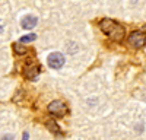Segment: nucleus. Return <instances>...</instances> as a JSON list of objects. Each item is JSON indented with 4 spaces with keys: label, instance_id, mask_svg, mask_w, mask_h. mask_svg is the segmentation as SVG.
<instances>
[{
    "label": "nucleus",
    "instance_id": "f257e3e1",
    "mask_svg": "<svg viewBox=\"0 0 146 140\" xmlns=\"http://www.w3.org/2000/svg\"><path fill=\"white\" fill-rule=\"evenodd\" d=\"M100 28L101 31L110 37L111 40H115V41H120L121 38L124 37V28L120 25L118 22L113 20V19H108V18H104L100 20Z\"/></svg>",
    "mask_w": 146,
    "mask_h": 140
},
{
    "label": "nucleus",
    "instance_id": "f03ea898",
    "mask_svg": "<svg viewBox=\"0 0 146 140\" xmlns=\"http://www.w3.org/2000/svg\"><path fill=\"white\" fill-rule=\"evenodd\" d=\"M48 112L56 115V117H63L67 112V107L62 101H53L50 105H48Z\"/></svg>",
    "mask_w": 146,
    "mask_h": 140
},
{
    "label": "nucleus",
    "instance_id": "7ed1b4c3",
    "mask_svg": "<svg viewBox=\"0 0 146 140\" xmlns=\"http://www.w3.org/2000/svg\"><path fill=\"white\" fill-rule=\"evenodd\" d=\"M129 42H130V45L136 47V48H140L146 42V35L142 31H133L129 35Z\"/></svg>",
    "mask_w": 146,
    "mask_h": 140
},
{
    "label": "nucleus",
    "instance_id": "20e7f679",
    "mask_svg": "<svg viewBox=\"0 0 146 140\" xmlns=\"http://www.w3.org/2000/svg\"><path fill=\"white\" fill-rule=\"evenodd\" d=\"M64 64V55L62 53H51L48 55V66L51 69H60Z\"/></svg>",
    "mask_w": 146,
    "mask_h": 140
},
{
    "label": "nucleus",
    "instance_id": "39448f33",
    "mask_svg": "<svg viewBox=\"0 0 146 140\" xmlns=\"http://www.w3.org/2000/svg\"><path fill=\"white\" fill-rule=\"evenodd\" d=\"M36 23H38V18L34 16V15H27L25 18L22 19V28L32 29L34 26H36Z\"/></svg>",
    "mask_w": 146,
    "mask_h": 140
},
{
    "label": "nucleus",
    "instance_id": "423d86ee",
    "mask_svg": "<svg viewBox=\"0 0 146 140\" xmlns=\"http://www.w3.org/2000/svg\"><path fill=\"white\" fill-rule=\"evenodd\" d=\"M40 70H41V67H40V66H32V67H29V69H27V70H25V76H27L28 79H32V80H34L36 76H38Z\"/></svg>",
    "mask_w": 146,
    "mask_h": 140
},
{
    "label": "nucleus",
    "instance_id": "0eeeda50",
    "mask_svg": "<svg viewBox=\"0 0 146 140\" xmlns=\"http://www.w3.org/2000/svg\"><path fill=\"white\" fill-rule=\"evenodd\" d=\"M13 50H15V53L16 54H19V55H22V54H27V47H23L22 45V42H15L13 44Z\"/></svg>",
    "mask_w": 146,
    "mask_h": 140
},
{
    "label": "nucleus",
    "instance_id": "6e6552de",
    "mask_svg": "<svg viewBox=\"0 0 146 140\" xmlns=\"http://www.w3.org/2000/svg\"><path fill=\"white\" fill-rule=\"evenodd\" d=\"M47 127L48 128H51V130L54 131V133H57V134H60L62 131H60V128H58V125L53 121V120H50V121H47Z\"/></svg>",
    "mask_w": 146,
    "mask_h": 140
},
{
    "label": "nucleus",
    "instance_id": "1a4fd4ad",
    "mask_svg": "<svg viewBox=\"0 0 146 140\" xmlns=\"http://www.w3.org/2000/svg\"><path fill=\"white\" fill-rule=\"evenodd\" d=\"M36 38V35L35 34H29V35H23V37L21 38V42L22 44H25V42H31V41H34Z\"/></svg>",
    "mask_w": 146,
    "mask_h": 140
},
{
    "label": "nucleus",
    "instance_id": "9d476101",
    "mask_svg": "<svg viewBox=\"0 0 146 140\" xmlns=\"http://www.w3.org/2000/svg\"><path fill=\"white\" fill-rule=\"evenodd\" d=\"M3 29H5V23H3L2 20H0V34L3 32Z\"/></svg>",
    "mask_w": 146,
    "mask_h": 140
},
{
    "label": "nucleus",
    "instance_id": "9b49d317",
    "mask_svg": "<svg viewBox=\"0 0 146 140\" xmlns=\"http://www.w3.org/2000/svg\"><path fill=\"white\" fill-rule=\"evenodd\" d=\"M28 137H29V134H28V133H23V136H22V140H28Z\"/></svg>",
    "mask_w": 146,
    "mask_h": 140
},
{
    "label": "nucleus",
    "instance_id": "f8f14e48",
    "mask_svg": "<svg viewBox=\"0 0 146 140\" xmlns=\"http://www.w3.org/2000/svg\"><path fill=\"white\" fill-rule=\"evenodd\" d=\"M3 140H12V137L10 136H6V137H3Z\"/></svg>",
    "mask_w": 146,
    "mask_h": 140
}]
</instances>
